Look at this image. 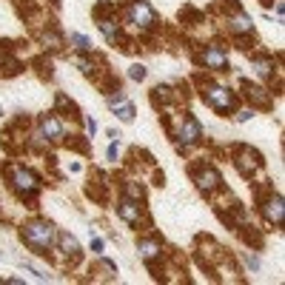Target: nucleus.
I'll return each mask as SVG.
<instances>
[{
	"mask_svg": "<svg viewBox=\"0 0 285 285\" xmlns=\"http://www.w3.org/2000/svg\"><path fill=\"white\" fill-rule=\"evenodd\" d=\"M23 240H26L32 248L46 254V248H51V242H54V228H51L49 222H28V225L23 228Z\"/></svg>",
	"mask_w": 285,
	"mask_h": 285,
	"instance_id": "obj_1",
	"label": "nucleus"
},
{
	"mask_svg": "<svg viewBox=\"0 0 285 285\" xmlns=\"http://www.w3.org/2000/svg\"><path fill=\"white\" fill-rule=\"evenodd\" d=\"M203 100H208L217 111H231L237 106V97L228 89H222V86H206L203 89Z\"/></svg>",
	"mask_w": 285,
	"mask_h": 285,
	"instance_id": "obj_2",
	"label": "nucleus"
},
{
	"mask_svg": "<svg viewBox=\"0 0 285 285\" xmlns=\"http://www.w3.org/2000/svg\"><path fill=\"white\" fill-rule=\"evenodd\" d=\"M128 20L134 23V26H140V28H151L157 23V14L151 12V6L146 0H134V3L128 6Z\"/></svg>",
	"mask_w": 285,
	"mask_h": 285,
	"instance_id": "obj_3",
	"label": "nucleus"
},
{
	"mask_svg": "<svg viewBox=\"0 0 285 285\" xmlns=\"http://www.w3.org/2000/svg\"><path fill=\"white\" fill-rule=\"evenodd\" d=\"M12 185L23 194V197H28V194H35L37 188H40V180L26 168H12Z\"/></svg>",
	"mask_w": 285,
	"mask_h": 285,
	"instance_id": "obj_4",
	"label": "nucleus"
},
{
	"mask_svg": "<svg viewBox=\"0 0 285 285\" xmlns=\"http://www.w3.org/2000/svg\"><path fill=\"white\" fill-rule=\"evenodd\" d=\"M194 183H197L200 191L211 194V191H217V188H220L222 177H220V174H217L214 168H200V171H194Z\"/></svg>",
	"mask_w": 285,
	"mask_h": 285,
	"instance_id": "obj_5",
	"label": "nucleus"
},
{
	"mask_svg": "<svg viewBox=\"0 0 285 285\" xmlns=\"http://www.w3.org/2000/svg\"><path fill=\"white\" fill-rule=\"evenodd\" d=\"M263 214H265V220L274 222V225H279L285 217V208H282V197L279 194H271L268 200H265V206H263Z\"/></svg>",
	"mask_w": 285,
	"mask_h": 285,
	"instance_id": "obj_6",
	"label": "nucleus"
},
{
	"mask_svg": "<svg viewBox=\"0 0 285 285\" xmlns=\"http://www.w3.org/2000/svg\"><path fill=\"white\" fill-rule=\"evenodd\" d=\"M108 106L114 108V114H117L123 123H131V120H134V106H131V103L123 97V94H114V97H108Z\"/></svg>",
	"mask_w": 285,
	"mask_h": 285,
	"instance_id": "obj_7",
	"label": "nucleus"
},
{
	"mask_svg": "<svg viewBox=\"0 0 285 285\" xmlns=\"http://www.w3.org/2000/svg\"><path fill=\"white\" fill-rule=\"evenodd\" d=\"M203 63H206V69L225 71V66H228V54H225L222 49H217V46H211V49H206V54H203Z\"/></svg>",
	"mask_w": 285,
	"mask_h": 285,
	"instance_id": "obj_8",
	"label": "nucleus"
},
{
	"mask_svg": "<svg viewBox=\"0 0 285 285\" xmlns=\"http://www.w3.org/2000/svg\"><path fill=\"white\" fill-rule=\"evenodd\" d=\"M200 137H203V128H200V123L194 120V117H185L183 126H180V140L185 142V146H191V142H197Z\"/></svg>",
	"mask_w": 285,
	"mask_h": 285,
	"instance_id": "obj_9",
	"label": "nucleus"
},
{
	"mask_svg": "<svg viewBox=\"0 0 285 285\" xmlns=\"http://www.w3.org/2000/svg\"><path fill=\"white\" fill-rule=\"evenodd\" d=\"M237 168H240L242 174H251L254 168H260V154L251 149H240L237 151Z\"/></svg>",
	"mask_w": 285,
	"mask_h": 285,
	"instance_id": "obj_10",
	"label": "nucleus"
},
{
	"mask_svg": "<svg viewBox=\"0 0 285 285\" xmlns=\"http://www.w3.org/2000/svg\"><path fill=\"white\" fill-rule=\"evenodd\" d=\"M40 126H43V134H46V140H54V142L63 140V123L57 120V117H51V114H43Z\"/></svg>",
	"mask_w": 285,
	"mask_h": 285,
	"instance_id": "obj_11",
	"label": "nucleus"
},
{
	"mask_svg": "<svg viewBox=\"0 0 285 285\" xmlns=\"http://www.w3.org/2000/svg\"><path fill=\"white\" fill-rule=\"evenodd\" d=\"M117 214H120V217H123L126 222H131V225H137V222L142 220L140 206H137V203H134L131 197H126V200H123V203H120V208H117Z\"/></svg>",
	"mask_w": 285,
	"mask_h": 285,
	"instance_id": "obj_12",
	"label": "nucleus"
},
{
	"mask_svg": "<svg viewBox=\"0 0 285 285\" xmlns=\"http://www.w3.org/2000/svg\"><path fill=\"white\" fill-rule=\"evenodd\" d=\"M228 28H231V32H237V35H248V32H251V20L242 12H237V14H231V17H228Z\"/></svg>",
	"mask_w": 285,
	"mask_h": 285,
	"instance_id": "obj_13",
	"label": "nucleus"
},
{
	"mask_svg": "<svg viewBox=\"0 0 285 285\" xmlns=\"http://www.w3.org/2000/svg\"><path fill=\"white\" fill-rule=\"evenodd\" d=\"M137 248H140V256L146 260V263H154L157 256H160V251H163L160 248V242H154V240H142Z\"/></svg>",
	"mask_w": 285,
	"mask_h": 285,
	"instance_id": "obj_14",
	"label": "nucleus"
},
{
	"mask_svg": "<svg viewBox=\"0 0 285 285\" xmlns=\"http://www.w3.org/2000/svg\"><path fill=\"white\" fill-rule=\"evenodd\" d=\"M100 32H103V35H106V40H120V26H117V23L114 20H106V17H100Z\"/></svg>",
	"mask_w": 285,
	"mask_h": 285,
	"instance_id": "obj_15",
	"label": "nucleus"
},
{
	"mask_svg": "<svg viewBox=\"0 0 285 285\" xmlns=\"http://www.w3.org/2000/svg\"><path fill=\"white\" fill-rule=\"evenodd\" d=\"M245 94H248V100H254V103H260V106H271V97L265 94V89H260V86L245 83Z\"/></svg>",
	"mask_w": 285,
	"mask_h": 285,
	"instance_id": "obj_16",
	"label": "nucleus"
},
{
	"mask_svg": "<svg viewBox=\"0 0 285 285\" xmlns=\"http://www.w3.org/2000/svg\"><path fill=\"white\" fill-rule=\"evenodd\" d=\"M60 248H63V254L71 256V260L80 254V245H77V240H74L71 234H63V237H60Z\"/></svg>",
	"mask_w": 285,
	"mask_h": 285,
	"instance_id": "obj_17",
	"label": "nucleus"
},
{
	"mask_svg": "<svg viewBox=\"0 0 285 285\" xmlns=\"http://www.w3.org/2000/svg\"><path fill=\"white\" fill-rule=\"evenodd\" d=\"M251 66H254L256 74H263V77H268L271 71H274V60H271V57H254Z\"/></svg>",
	"mask_w": 285,
	"mask_h": 285,
	"instance_id": "obj_18",
	"label": "nucleus"
},
{
	"mask_svg": "<svg viewBox=\"0 0 285 285\" xmlns=\"http://www.w3.org/2000/svg\"><path fill=\"white\" fill-rule=\"evenodd\" d=\"M94 274H100V277H114V274H117V265L108 263V260H100L97 268H94Z\"/></svg>",
	"mask_w": 285,
	"mask_h": 285,
	"instance_id": "obj_19",
	"label": "nucleus"
},
{
	"mask_svg": "<svg viewBox=\"0 0 285 285\" xmlns=\"http://www.w3.org/2000/svg\"><path fill=\"white\" fill-rule=\"evenodd\" d=\"M71 63H74V66H77V69L80 71H83V74H92V71H94V66H92V60H86V57H71Z\"/></svg>",
	"mask_w": 285,
	"mask_h": 285,
	"instance_id": "obj_20",
	"label": "nucleus"
},
{
	"mask_svg": "<svg viewBox=\"0 0 285 285\" xmlns=\"http://www.w3.org/2000/svg\"><path fill=\"white\" fill-rule=\"evenodd\" d=\"M43 43H49V49H60V46H63V37L54 35V32H46V35H43Z\"/></svg>",
	"mask_w": 285,
	"mask_h": 285,
	"instance_id": "obj_21",
	"label": "nucleus"
},
{
	"mask_svg": "<svg viewBox=\"0 0 285 285\" xmlns=\"http://www.w3.org/2000/svg\"><path fill=\"white\" fill-rule=\"evenodd\" d=\"M69 40H71V43H74V46H77V49H80V51H89V49H92V43L86 40V37H83V35H69Z\"/></svg>",
	"mask_w": 285,
	"mask_h": 285,
	"instance_id": "obj_22",
	"label": "nucleus"
},
{
	"mask_svg": "<svg viewBox=\"0 0 285 285\" xmlns=\"http://www.w3.org/2000/svg\"><path fill=\"white\" fill-rule=\"evenodd\" d=\"M128 77H131V80H142V77H146V69H142L140 63L131 66V69H128Z\"/></svg>",
	"mask_w": 285,
	"mask_h": 285,
	"instance_id": "obj_23",
	"label": "nucleus"
},
{
	"mask_svg": "<svg viewBox=\"0 0 285 285\" xmlns=\"http://www.w3.org/2000/svg\"><path fill=\"white\" fill-rule=\"evenodd\" d=\"M128 197H131V200H140L142 197V188H140V185H134V183H128Z\"/></svg>",
	"mask_w": 285,
	"mask_h": 285,
	"instance_id": "obj_24",
	"label": "nucleus"
},
{
	"mask_svg": "<svg viewBox=\"0 0 285 285\" xmlns=\"http://www.w3.org/2000/svg\"><path fill=\"white\" fill-rule=\"evenodd\" d=\"M245 263L251 265V271H256V268H260V260H256V256H251V254L245 256Z\"/></svg>",
	"mask_w": 285,
	"mask_h": 285,
	"instance_id": "obj_25",
	"label": "nucleus"
},
{
	"mask_svg": "<svg viewBox=\"0 0 285 285\" xmlns=\"http://www.w3.org/2000/svg\"><path fill=\"white\" fill-rule=\"evenodd\" d=\"M108 160H117V142H111V146H108Z\"/></svg>",
	"mask_w": 285,
	"mask_h": 285,
	"instance_id": "obj_26",
	"label": "nucleus"
},
{
	"mask_svg": "<svg viewBox=\"0 0 285 285\" xmlns=\"http://www.w3.org/2000/svg\"><path fill=\"white\" fill-rule=\"evenodd\" d=\"M237 120H240V123L251 120V111H237Z\"/></svg>",
	"mask_w": 285,
	"mask_h": 285,
	"instance_id": "obj_27",
	"label": "nucleus"
},
{
	"mask_svg": "<svg viewBox=\"0 0 285 285\" xmlns=\"http://www.w3.org/2000/svg\"><path fill=\"white\" fill-rule=\"evenodd\" d=\"M86 128H89V134H94V131H97V123H94V120H86Z\"/></svg>",
	"mask_w": 285,
	"mask_h": 285,
	"instance_id": "obj_28",
	"label": "nucleus"
},
{
	"mask_svg": "<svg viewBox=\"0 0 285 285\" xmlns=\"http://www.w3.org/2000/svg\"><path fill=\"white\" fill-rule=\"evenodd\" d=\"M92 248L94 251H103V240H92Z\"/></svg>",
	"mask_w": 285,
	"mask_h": 285,
	"instance_id": "obj_29",
	"label": "nucleus"
}]
</instances>
